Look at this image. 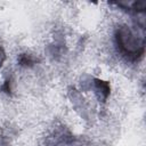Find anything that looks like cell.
Wrapping results in <instances>:
<instances>
[{"instance_id":"obj_1","label":"cell","mask_w":146,"mask_h":146,"mask_svg":"<svg viewBox=\"0 0 146 146\" xmlns=\"http://www.w3.org/2000/svg\"><path fill=\"white\" fill-rule=\"evenodd\" d=\"M114 38L121 54L130 58H137L143 55L145 46L144 27L129 26L127 24L119 25L114 32Z\"/></svg>"}]
</instances>
